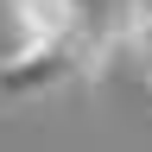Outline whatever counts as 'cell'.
Here are the masks:
<instances>
[{
  "mask_svg": "<svg viewBox=\"0 0 152 152\" xmlns=\"http://www.w3.org/2000/svg\"><path fill=\"white\" fill-rule=\"evenodd\" d=\"M70 76H83L76 38H51V45H13L0 57V95L7 102H32V95L64 89Z\"/></svg>",
  "mask_w": 152,
  "mask_h": 152,
  "instance_id": "obj_1",
  "label": "cell"
},
{
  "mask_svg": "<svg viewBox=\"0 0 152 152\" xmlns=\"http://www.w3.org/2000/svg\"><path fill=\"white\" fill-rule=\"evenodd\" d=\"M7 19H13V45H51V38H70L76 26L70 0H7Z\"/></svg>",
  "mask_w": 152,
  "mask_h": 152,
  "instance_id": "obj_2",
  "label": "cell"
},
{
  "mask_svg": "<svg viewBox=\"0 0 152 152\" xmlns=\"http://www.w3.org/2000/svg\"><path fill=\"white\" fill-rule=\"evenodd\" d=\"M127 51L152 70V0H127Z\"/></svg>",
  "mask_w": 152,
  "mask_h": 152,
  "instance_id": "obj_3",
  "label": "cell"
}]
</instances>
